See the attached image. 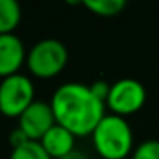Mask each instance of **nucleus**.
I'll return each mask as SVG.
<instances>
[{"label":"nucleus","mask_w":159,"mask_h":159,"mask_svg":"<svg viewBox=\"0 0 159 159\" xmlns=\"http://www.w3.org/2000/svg\"><path fill=\"white\" fill-rule=\"evenodd\" d=\"M132 159H159V139H147L134 149Z\"/></svg>","instance_id":"nucleus-12"},{"label":"nucleus","mask_w":159,"mask_h":159,"mask_svg":"<svg viewBox=\"0 0 159 159\" xmlns=\"http://www.w3.org/2000/svg\"><path fill=\"white\" fill-rule=\"evenodd\" d=\"M26 48L17 34H0V77H9L17 74L21 65L24 63Z\"/></svg>","instance_id":"nucleus-7"},{"label":"nucleus","mask_w":159,"mask_h":159,"mask_svg":"<svg viewBox=\"0 0 159 159\" xmlns=\"http://www.w3.org/2000/svg\"><path fill=\"white\" fill-rule=\"evenodd\" d=\"M84 5L98 16L111 17L120 14L127 7V2L125 0H84Z\"/></svg>","instance_id":"nucleus-10"},{"label":"nucleus","mask_w":159,"mask_h":159,"mask_svg":"<svg viewBox=\"0 0 159 159\" xmlns=\"http://www.w3.org/2000/svg\"><path fill=\"white\" fill-rule=\"evenodd\" d=\"M9 159H52V156L45 151V147L39 142L28 140L19 147L12 149Z\"/></svg>","instance_id":"nucleus-11"},{"label":"nucleus","mask_w":159,"mask_h":159,"mask_svg":"<svg viewBox=\"0 0 159 159\" xmlns=\"http://www.w3.org/2000/svg\"><path fill=\"white\" fill-rule=\"evenodd\" d=\"M60 159H89V157H87V154H84L82 151L74 149V151H70L67 156H63V157H60Z\"/></svg>","instance_id":"nucleus-15"},{"label":"nucleus","mask_w":159,"mask_h":159,"mask_svg":"<svg viewBox=\"0 0 159 159\" xmlns=\"http://www.w3.org/2000/svg\"><path fill=\"white\" fill-rule=\"evenodd\" d=\"M57 123L55 113L50 103L45 101H33L24 113L19 116V128L28 135L29 140L39 142L43 135Z\"/></svg>","instance_id":"nucleus-6"},{"label":"nucleus","mask_w":159,"mask_h":159,"mask_svg":"<svg viewBox=\"0 0 159 159\" xmlns=\"http://www.w3.org/2000/svg\"><path fill=\"white\" fill-rule=\"evenodd\" d=\"M34 101V86L24 74H12L0 82V113L7 116H21Z\"/></svg>","instance_id":"nucleus-4"},{"label":"nucleus","mask_w":159,"mask_h":159,"mask_svg":"<svg viewBox=\"0 0 159 159\" xmlns=\"http://www.w3.org/2000/svg\"><path fill=\"white\" fill-rule=\"evenodd\" d=\"M96 151L104 159H125L134 147V132L125 116L106 113L93 134Z\"/></svg>","instance_id":"nucleus-2"},{"label":"nucleus","mask_w":159,"mask_h":159,"mask_svg":"<svg viewBox=\"0 0 159 159\" xmlns=\"http://www.w3.org/2000/svg\"><path fill=\"white\" fill-rule=\"evenodd\" d=\"M91 91H93L101 101H104V104H106V99H108L110 91H111V84L108 82V80H103V79L94 80V82L91 84Z\"/></svg>","instance_id":"nucleus-13"},{"label":"nucleus","mask_w":159,"mask_h":159,"mask_svg":"<svg viewBox=\"0 0 159 159\" xmlns=\"http://www.w3.org/2000/svg\"><path fill=\"white\" fill-rule=\"evenodd\" d=\"M145 98H147V93L140 80L123 77L111 84L106 106L111 110V113L125 116V115H132L140 110L145 103Z\"/></svg>","instance_id":"nucleus-5"},{"label":"nucleus","mask_w":159,"mask_h":159,"mask_svg":"<svg viewBox=\"0 0 159 159\" xmlns=\"http://www.w3.org/2000/svg\"><path fill=\"white\" fill-rule=\"evenodd\" d=\"M9 140H11V144H12V149H16V147H19V145H22L24 142H28L29 139H28V135H26L24 132L17 127V128H14V130H12Z\"/></svg>","instance_id":"nucleus-14"},{"label":"nucleus","mask_w":159,"mask_h":159,"mask_svg":"<svg viewBox=\"0 0 159 159\" xmlns=\"http://www.w3.org/2000/svg\"><path fill=\"white\" fill-rule=\"evenodd\" d=\"M21 16V5L16 0H0V34L14 33Z\"/></svg>","instance_id":"nucleus-9"},{"label":"nucleus","mask_w":159,"mask_h":159,"mask_svg":"<svg viewBox=\"0 0 159 159\" xmlns=\"http://www.w3.org/2000/svg\"><path fill=\"white\" fill-rule=\"evenodd\" d=\"M39 144L52 156V159H60L75 149V135L69 128L62 127L60 123H55L43 135Z\"/></svg>","instance_id":"nucleus-8"},{"label":"nucleus","mask_w":159,"mask_h":159,"mask_svg":"<svg viewBox=\"0 0 159 159\" xmlns=\"http://www.w3.org/2000/svg\"><path fill=\"white\" fill-rule=\"evenodd\" d=\"M69 60V50L60 39L45 38L33 45L28 52L26 63L38 77H55L63 70Z\"/></svg>","instance_id":"nucleus-3"},{"label":"nucleus","mask_w":159,"mask_h":159,"mask_svg":"<svg viewBox=\"0 0 159 159\" xmlns=\"http://www.w3.org/2000/svg\"><path fill=\"white\" fill-rule=\"evenodd\" d=\"M57 123L69 128L74 135L93 134L104 113V101L82 82H65L57 87L50 101Z\"/></svg>","instance_id":"nucleus-1"}]
</instances>
